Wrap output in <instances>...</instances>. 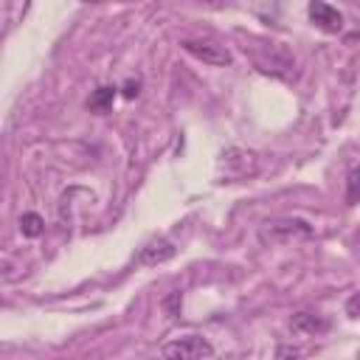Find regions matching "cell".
Returning a JSON list of instances; mask_svg holds the SVG:
<instances>
[{
  "label": "cell",
  "mask_w": 360,
  "mask_h": 360,
  "mask_svg": "<svg viewBox=\"0 0 360 360\" xmlns=\"http://www.w3.org/2000/svg\"><path fill=\"white\" fill-rule=\"evenodd\" d=\"M312 236V225L298 219V217H278V219H267L259 228V242L262 245H290L298 239H309Z\"/></svg>",
  "instance_id": "cell-1"
},
{
  "label": "cell",
  "mask_w": 360,
  "mask_h": 360,
  "mask_svg": "<svg viewBox=\"0 0 360 360\" xmlns=\"http://www.w3.org/2000/svg\"><path fill=\"white\" fill-rule=\"evenodd\" d=\"M214 354V346L202 335H183L169 343H163L160 357L163 360H205Z\"/></svg>",
  "instance_id": "cell-2"
},
{
  "label": "cell",
  "mask_w": 360,
  "mask_h": 360,
  "mask_svg": "<svg viewBox=\"0 0 360 360\" xmlns=\"http://www.w3.org/2000/svg\"><path fill=\"white\" fill-rule=\"evenodd\" d=\"M186 53H191L194 59L205 62V65H214V68H228L233 65V56L225 45H217V42H208V39H183L180 42Z\"/></svg>",
  "instance_id": "cell-3"
},
{
  "label": "cell",
  "mask_w": 360,
  "mask_h": 360,
  "mask_svg": "<svg viewBox=\"0 0 360 360\" xmlns=\"http://www.w3.org/2000/svg\"><path fill=\"white\" fill-rule=\"evenodd\" d=\"M307 14H309L312 25L321 28V31H326V34H340V31H343V14H340L335 6H329V3L312 0V3L307 6Z\"/></svg>",
  "instance_id": "cell-4"
},
{
  "label": "cell",
  "mask_w": 360,
  "mask_h": 360,
  "mask_svg": "<svg viewBox=\"0 0 360 360\" xmlns=\"http://www.w3.org/2000/svg\"><path fill=\"white\" fill-rule=\"evenodd\" d=\"M174 253H177V248H174L169 239H152V242H146V245L135 253V264H141V267H155V264H163V262L174 259Z\"/></svg>",
  "instance_id": "cell-5"
},
{
  "label": "cell",
  "mask_w": 360,
  "mask_h": 360,
  "mask_svg": "<svg viewBox=\"0 0 360 360\" xmlns=\"http://www.w3.org/2000/svg\"><path fill=\"white\" fill-rule=\"evenodd\" d=\"M329 318L318 315V312H295L290 318V329L292 335H304V338H318L323 332H329Z\"/></svg>",
  "instance_id": "cell-6"
},
{
  "label": "cell",
  "mask_w": 360,
  "mask_h": 360,
  "mask_svg": "<svg viewBox=\"0 0 360 360\" xmlns=\"http://www.w3.org/2000/svg\"><path fill=\"white\" fill-rule=\"evenodd\" d=\"M115 96H118V87H112V84H104V87H98V90L90 96V101H87V110H90V112H107V110L112 107Z\"/></svg>",
  "instance_id": "cell-7"
},
{
  "label": "cell",
  "mask_w": 360,
  "mask_h": 360,
  "mask_svg": "<svg viewBox=\"0 0 360 360\" xmlns=\"http://www.w3.org/2000/svg\"><path fill=\"white\" fill-rule=\"evenodd\" d=\"M20 231H22V236H39L42 231H45V219L39 217V214H34V211H25L22 217H20Z\"/></svg>",
  "instance_id": "cell-8"
},
{
  "label": "cell",
  "mask_w": 360,
  "mask_h": 360,
  "mask_svg": "<svg viewBox=\"0 0 360 360\" xmlns=\"http://www.w3.org/2000/svg\"><path fill=\"white\" fill-rule=\"evenodd\" d=\"M346 202L349 205H357L360 202V166L346 174Z\"/></svg>",
  "instance_id": "cell-9"
},
{
  "label": "cell",
  "mask_w": 360,
  "mask_h": 360,
  "mask_svg": "<svg viewBox=\"0 0 360 360\" xmlns=\"http://www.w3.org/2000/svg\"><path fill=\"white\" fill-rule=\"evenodd\" d=\"M160 307H163V312H166L169 318H177V315H180V307H183V292H180V290L166 292L163 301H160Z\"/></svg>",
  "instance_id": "cell-10"
},
{
  "label": "cell",
  "mask_w": 360,
  "mask_h": 360,
  "mask_svg": "<svg viewBox=\"0 0 360 360\" xmlns=\"http://www.w3.org/2000/svg\"><path fill=\"white\" fill-rule=\"evenodd\" d=\"M138 93H141V79H127L121 87V96L132 101V98H138Z\"/></svg>",
  "instance_id": "cell-11"
},
{
  "label": "cell",
  "mask_w": 360,
  "mask_h": 360,
  "mask_svg": "<svg viewBox=\"0 0 360 360\" xmlns=\"http://www.w3.org/2000/svg\"><path fill=\"white\" fill-rule=\"evenodd\" d=\"M304 354H307V349H287V346L278 349V360H298Z\"/></svg>",
  "instance_id": "cell-12"
},
{
  "label": "cell",
  "mask_w": 360,
  "mask_h": 360,
  "mask_svg": "<svg viewBox=\"0 0 360 360\" xmlns=\"http://www.w3.org/2000/svg\"><path fill=\"white\" fill-rule=\"evenodd\" d=\"M346 315H349V318H360V292H354V295L346 301Z\"/></svg>",
  "instance_id": "cell-13"
}]
</instances>
